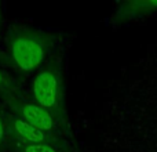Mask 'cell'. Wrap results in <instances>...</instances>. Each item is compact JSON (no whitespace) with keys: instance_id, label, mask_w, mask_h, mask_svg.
I'll return each mask as SVG.
<instances>
[{"instance_id":"1","label":"cell","mask_w":157,"mask_h":152,"mask_svg":"<svg viewBox=\"0 0 157 152\" xmlns=\"http://www.w3.org/2000/svg\"><path fill=\"white\" fill-rule=\"evenodd\" d=\"M11 54L17 65L24 71L37 68L44 58V50L30 38H18L11 44Z\"/></svg>"},{"instance_id":"2","label":"cell","mask_w":157,"mask_h":152,"mask_svg":"<svg viewBox=\"0 0 157 152\" xmlns=\"http://www.w3.org/2000/svg\"><path fill=\"white\" fill-rule=\"evenodd\" d=\"M33 93L41 108H51L57 102L58 82L54 74L46 71L37 75L33 82Z\"/></svg>"},{"instance_id":"3","label":"cell","mask_w":157,"mask_h":152,"mask_svg":"<svg viewBox=\"0 0 157 152\" xmlns=\"http://www.w3.org/2000/svg\"><path fill=\"white\" fill-rule=\"evenodd\" d=\"M157 11V0H134V2L124 3L121 10L119 11V18L121 21L138 19L142 17Z\"/></svg>"},{"instance_id":"4","label":"cell","mask_w":157,"mask_h":152,"mask_svg":"<svg viewBox=\"0 0 157 152\" xmlns=\"http://www.w3.org/2000/svg\"><path fill=\"white\" fill-rule=\"evenodd\" d=\"M22 115L26 119V122L29 125L35 126L36 129L41 131L51 130L54 120L52 116L46 111L44 108H41L40 105H33V104H26L22 108Z\"/></svg>"},{"instance_id":"5","label":"cell","mask_w":157,"mask_h":152,"mask_svg":"<svg viewBox=\"0 0 157 152\" xmlns=\"http://www.w3.org/2000/svg\"><path fill=\"white\" fill-rule=\"evenodd\" d=\"M14 129H15L17 134H18L21 138L26 140V141H29V142H33V144H39V142H43L44 140H46V134H44L43 131L36 129L35 126L29 125L28 122L15 120Z\"/></svg>"},{"instance_id":"6","label":"cell","mask_w":157,"mask_h":152,"mask_svg":"<svg viewBox=\"0 0 157 152\" xmlns=\"http://www.w3.org/2000/svg\"><path fill=\"white\" fill-rule=\"evenodd\" d=\"M25 152H57V151L46 144H30L25 148Z\"/></svg>"},{"instance_id":"7","label":"cell","mask_w":157,"mask_h":152,"mask_svg":"<svg viewBox=\"0 0 157 152\" xmlns=\"http://www.w3.org/2000/svg\"><path fill=\"white\" fill-rule=\"evenodd\" d=\"M3 134H4V129H3V123H2V120H0V142H2V140H3Z\"/></svg>"},{"instance_id":"8","label":"cell","mask_w":157,"mask_h":152,"mask_svg":"<svg viewBox=\"0 0 157 152\" xmlns=\"http://www.w3.org/2000/svg\"><path fill=\"white\" fill-rule=\"evenodd\" d=\"M2 82H3V78H2V75H0V83H2Z\"/></svg>"}]
</instances>
